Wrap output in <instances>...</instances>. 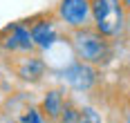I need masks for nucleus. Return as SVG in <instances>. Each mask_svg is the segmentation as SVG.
I'll return each mask as SVG.
<instances>
[{"label":"nucleus","mask_w":130,"mask_h":123,"mask_svg":"<svg viewBox=\"0 0 130 123\" xmlns=\"http://www.w3.org/2000/svg\"><path fill=\"white\" fill-rule=\"evenodd\" d=\"M43 112L50 119H58L63 114V96L58 94V92H50V94L45 96V101H43Z\"/></svg>","instance_id":"obj_8"},{"label":"nucleus","mask_w":130,"mask_h":123,"mask_svg":"<svg viewBox=\"0 0 130 123\" xmlns=\"http://www.w3.org/2000/svg\"><path fill=\"white\" fill-rule=\"evenodd\" d=\"M76 119H78V112L72 105L63 108V123H76Z\"/></svg>","instance_id":"obj_10"},{"label":"nucleus","mask_w":130,"mask_h":123,"mask_svg":"<svg viewBox=\"0 0 130 123\" xmlns=\"http://www.w3.org/2000/svg\"><path fill=\"white\" fill-rule=\"evenodd\" d=\"M67 81L72 83L76 90H88L92 83H94V69L88 67V63L78 60L72 67L67 69Z\"/></svg>","instance_id":"obj_6"},{"label":"nucleus","mask_w":130,"mask_h":123,"mask_svg":"<svg viewBox=\"0 0 130 123\" xmlns=\"http://www.w3.org/2000/svg\"><path fill=\"white\" fill-rule=\"evenodd\" d=\"M128 25H130V11H128Z\"/></svg>","instance_id":"obj_12"},{"label":"nucleus","mask_w":130,"mask_h":123,"mask_svg":"<svg viewBox=\"0 0 130 123\" xmlns=\"http://www.w3.org/2000/svg\"><path fill=\"white\" fill-rule=\"evenodd\" d=\"M72 47L76 58L88 65H101L110 58V40L96 27L88 29V25L76 27V31L72 34Z\"/></svg>","instance_id":"obj_1"},{"label":"nucleus","mask_w":130,"mask_h":123,"mask_svg":"<svg viewBox=\"0 0 130 123\" xmlns=\"http://www.w3.org/2000/svg\"><path fill=\"white\" fill-rule=\"evenodd\" d=\"M16 72H18V76L25 78V81H38L40 76H43V72H45V65H43L40 58L31 56V58H25V63H23L20 67H16Z\"/></svg>","instance_id":"obj_7"},{"label":"nucleus","mask_w":130,"mask_h":123,"mask_svg":"<svg viewBox=\"0 0 130 123\" xmlns=\"http://www.w3.org/2000/svg\"><path fill=\"white\" fill-rule=\"evenodd\" d=\"M29 34H31V40H34V45H38V47H43V49L52 47L54 40H56L54 25L50 23V20H43V18L31 20V25H29Z\"/></svg>","instance_id":"obj_5"},{"label":"nucleus","mask_w":130,"mask_h":123,"mask_svg":"<svg viewBox=\"0 0 130 123\" xmlns=\"http://www.w3.org/2000/svg\"><path fill=\"white\" fill-rule=\"evenodd\" d=\"M76 123H101V116H99L92 108H83V110H78Z\"/></svg>","instance_id":"obj_9"},{"label":"nucleus","mask_w":130,"mask_h":123,"mask_svg":"<svg viewBox=\"0 0 130 123\" xmlns=\"http://www.w3.org/2000/svg\"><path fill=\"white\" fill-rule=\"evenodd\" d=\"M92 5V20L94 27L108 38H115L123 31V25L128 23L126 7L121 0H90Z\"/></svg>","instance_id":"obj_2"},{"label":"nucleus","mask_w":130,"mask_h":123,"mask_svg":"<svg viewBox=\"0 0 130 123\" xmlns=\"http://www.w3.org/2000/svg\"><path fill=\"white\" fill-rule=\"evenodd\" d=\"M0 45L5 49H9V52H31L34 49V40H31L29 27H25L23 23L9 25L0 34Z\"/></svg>","instance_id":"obj_4"},{"label":"nucleus","mask_w":130,"mask_h":123,"mask_svg":"<svg viewBox=\"0 0 130 123\" xmlns=\"http://www.w3.org/2000/svg\"><path fill=\"white\" fill-rule=\"evenodd\" d=\"M58 16L70 27H85L92 18L90 0H61L58 2Z\"/></svg>","instance_id":"obj_3"},{"label":"nucleus","mask_w":130,"mask_h":123,"mask_svg":"<svg viewBox=\"0 0 130 123\" xmlns=\"http://www.w3.org/2000/svg\"><path fill=\"white\" fill-rule=\"evenodd\" d=\"M23 123H40V116L36 110H29V114H25L23 116Z\"/></svg>","instance_id":"obj_11"}]
</instances>
